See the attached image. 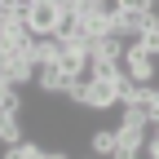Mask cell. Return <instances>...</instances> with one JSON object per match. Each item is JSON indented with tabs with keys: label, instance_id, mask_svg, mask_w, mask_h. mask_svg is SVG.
Listing matches in <instances>:
<instances>
[{
	"label": "cell",
	"instance_id": "cell-1",
	"mask_svg": "<svg viewBox=\"0 0 159 159\" xmlns=\"http://www.w3.org/2000/svg\"><path fill=\"white\" fill-rule=\"evenodd\" d=\"M62 18H66V9L57 5V0H35V5L27 9V22H31V31H35L40 40H44V35H57Z\"/></svg>",
	"mask_w": 159,
	"mask_h": 159
},
{
	"label": "cell",
	"instance_id": "cell-2",
	"mask_svg": "<svg viewBox=\"0 0 159 159\" xmlns=\"http://www.w3.org/2000/svg\"><path fill=\"white\" fill-rule=\"evenodd\" d=\"M124 71H128V80H137V84H155V53L142 44V40H128Z\"/></svg>",
	"mask_w": 159,
	"mask_h": 159
},
{
	"label": "cell",
	"instance_id": "cell-3",
	"mask_svg": "<svg viewBox=\"0 0 159 159\" xmlns=\"http://www.w3.org/2000/svg\"><path fill=\"white\" fill-rule=\"evenodd\" d=\"M35 84L44 89L49 97H71V89H75V75H71L62 62H49V66H40V71H35Z\"/></svg>",
	"mask_w": 159,
	"mask_h": 159
},
{
	"label": "cell",
	"instance_id": "cell-4",
	"mask_svg": "<svg viewBox=\"0 0 159 159\" xmlns=\"http://www.w3.org/2000/svg\"><path fill=\"white\" fill-rule=\"evenodd\" d=\"M62 49H66V40H62V35H44V40H35V49H31V62H35V66L62 62Z\"/></svg>",
	"mask_w": 159,
	"mask_h": 159
},
{
	"label": "cell",
	"instance_id": "cell-5",
	"mask_svg": "<svg viewBox=\"0 0 159 159\" xmlns=\"http://www.w3.org/2000/svg\"><path fill=\"white\" fill-rule=\"evenodd\" d=\"M0 142H5V146L27 142V137H22V119H18V111H0Z\"/></svg>",
	"mask_w": 159,
	"mask_h": 159
},
{
	"label": "cell",
	"instance_id": "cell-6",
	"mask_svg": "<svg viewBox=\"0 0 159 159\" xmlns=\"http://www.w3.org/2000/svg\"><path fill=\"white\" fill-rule=\"evenodd\" d=\"M115 146H119V128H97V133H93V155L111 159V155H115Z\"/></svg>",
	"mask_w": 159,
	"mask_h": 159
},
{
	"label": "cell",
	"instance_id": "cell-7",
	"mask_svg": "<svg viewBox=\"0 0 159 159\" xmlns=\"http://www.w3.org/2000/svg\"><path fill=\"white\" fill-rule=\"evenodd\" d=\"M5 159H44L35 142H18V146H5Z\"/></svg>",
	"mask_w": 159,
	"mask_h": 159
},
{
	"label": "cell",
	"instance_id": "cell-8",
	"mask_svg": "<svg viewBox=\"0 0 159 159\" xmlns=\"http://www.w3.org/2000/svg\"><path fill=\"white\" fill-rule=\"evenodd\" d=\"M111 159H142V146H124V142H119Z\"/></svg>",
	"mask_w": 159,
	"mask_h": 159
},
{
	"label": "cell",
	"instance_id": "cell-9",
	"mask_svg": "<svg viewBox=\"0 0 159 159\" xmlns=\"http://www.w3.org/2000/svg\"><path fill=\"white\" fill-rule=\"evenodd\" d=\"M142 44H146V49H150V53H155V57H159V27H150V31H146V35H142Z\"/></svg>",
	"mask_w": 159,
	"mask_h": 159
},
{
	"label": "cell",
	"instance_id": "cell-10",
	"mask_svg": "<svg viewBox=\"0 0 159 159\" xmlns=\"http://www.w3.org/2000/svg\"><path fill=\"white\" fill-rule=\"evenodd\" d=\"M146 159H159V137H150V142H146Z\"/></svg>",
	"mask_w": 159,
	"mask_h": 159
},
{
	"label": "cell",
	"instance_id": "cell-11",
	"mask_svg": "<svg viewBox=\"0 0 159 159\" xmlns=\"http://www.w3.org/2000/svg\"><path fill=\"white\" fill-rule=\"evenodd\" d=\"M44 159H71L66 150H44Z\"/></svg>",
	"mask_w": 159,
	"mask_h": 159
},
{
	"label": "cell",
	"instance_id": "cell-12",
	"mask_svg": "<svg viewBox=\"0 0 159 159\" xmlns=\"http://www.w3.org/2000/svg\"><path fill=\"white\" fill-rule=\"evenodd\" d=\"M155 119H159V89H155ZM155 119H150V124H155Z\"/></svg>",
	"mask_w": 159,
	"mask_h": 159
},
{
	"label": "cell",
	"instance_id": "cell-13",
	"mask_svg": "<svg viewBox=\"0 0 159 159\" xmlns=\"http://www.w3.org/2000/svg\"><path fill=\"white\" fill-rule=\"evenodd\" d=\"M5 5H9V0H0V9H5Z\"/></svg>",
	"mask_w": 159,
	"mask_h": 159
},
{
	"label": "cell",
	"instance_id": "cell-14",
	"mask_svg": "<svg viewBox=\"0 0 159 159\" xmlns=\"http://www.w3.org/2000/svg\"><path fill=\"white\" fill-rule=\"evenodd\" d=\"M93 159H102V155H93Z\"/></svg>",
	"mask_w": 159,
	"mask_h": 159
},
{
	"label": "cell",
	"instance_id": "cell-15",
	"mask_svg": "<svg viewBox=\"0 0 159 159\" xmlns=\"http://www.w3.org/2000/svg\"><path fill=\"white\" fill-rule=\"evenodd\" d=\"M0 80H5V75H0Z\"/></svg>",
	"mask_w": 159,
	"mask_h": 159
}]
</instances>
